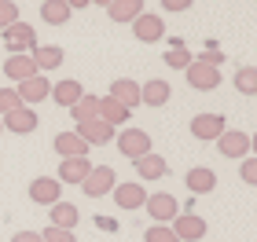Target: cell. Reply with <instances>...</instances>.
<instances>
[{
  "instance_id": "obj_13",
  "label": "cell",
  "mask_w": 257,
  "mask_h": 242,
  "mask_svg": "<svg viewBox=\"0 0 257 242\" xmlns=\"http://www.w3.org/2000/svg\"><path fill=\"white\" fill-rule=\"evenodd\" d=\"M59 194H63V183L55 180V176H37V180L30 183V198L37 202V205H55V202H63Z\"/></svg>"
},
{
  "instance_id": "obj_16",
  "label": "cell",
  "mask_w": 257,
  "mask_h": 242,
  "mask_svg": "<svg viewBox=\"0 0 257 242\" xmlns=\"http://www.w3.org/2000/svg\"><path fill=\"white\" fill-rule=\"evenodd\" d=\"M224 129H228V125H224V118H220V114H198V118L191 121V136H195V140H202V143L217 140Z\"/></svg>"
},
{
  "instance_id": "obj_25",
  "label": "cell",
  "mask_w": 257,
  "mask_h": 242,
  "mask_svg": "<svg viewBox=\"0 0 257 242\" xmlns=\"http://www.w3.org/2000/svg\"><path fill=\"white\" fill-rule=\"evenodd\" d=\"M55 151H59V158H88V143L77 132H59L55 136Z\"/></svg>"
},
{
  "instance_id": "obj_4",
  "label": "cell",
  "mask_w": 257,
  "mask_h": 242,
  "mask_svg": "<svg viewBox=\"0 0 257 242\" xmlns=\"http://www.w3.org/2000/svg\"><path fill=\"white\" fill-rule=\"evenodd\" d=\"M184 74H188V85H191L195 92H213V88H220V77H224L217 66L198 63V59H191V66H188Z\"/></svg>"
},
{
  "instance_id": "obj_27",
  "label": "cell",
  "mask_w": 257,
  "mask_h": 242,
  "mask_svg": "<svg viewBox=\"0 0 257 242\" xmlns=\"http://www.w3.org/2000/svg\"><path fill=\"white\" fill-rule=\"evenodd\" d=\"M70 118H74L77 125H81V121H96V118H99V96L85 92V96H81L74 107H70Z\"/></svg>"
},
{
  "instance_id": "obj_28",
  "label": "cell",
  "mask_w": 257,
  "mask_h": 242,
  "mask_svg": "<svg viewBox=\"0 0 257 242\" xmlns=\"http://www.w3.org/2000/svg\"><path fill=\"white\" fill-rule=\"evenodd\" d=\"M191 59H195V55L188 52V44H184L180 37H173L169 41V52H166V66H169V70H188Z\"/></svg>"
},
{
  "instance_id": "obj_30",
  "label": "cell",
  "mask_w": 257,
  "mask_h": 242,
  "mask_svg": "<svg viewBox=\"0 0 257 242\" xmlns=\"http://www.w3.org/2000/svg\"><path fill=\"white\" fill-rule=\"evenodd\" d=\"M235 92L239 96H257V66H242L235 74Z\"/></svg>"
},
{
  "instance_id": "obj_3",
  "label": "cell",
  "mask_w": 257,
  "mask_h": 242,
  "mask_svg": "<svg viewBox=\"0 0 257 242\" xmlns=\"http://www.w3.org/2000/svg\"><path fill=\"white\" fill-rule=\"evenodd\" d=\"M114 187H118V176H114L110 165H92V172L85 176V183H81V191H85L88 198H103V194H110Z\"/></svg>"
},
{
  "instance_id": "obj_11",
  "label": "cell",
  "mask_w": 257,
  "mask_h": 242,
  "mask_svg": "<svg viewBox=\"0 0 257 242\" xmlns=\"http://www.w3.org/2000/svg\"><path fill=\"white\" fill-rule=\"evenodd\" d=\"M15 96H19L22 107H30V103H41V99H48V96H52V81L44 77V74H37V77L22 81V85L15 88Z\"/></svg>"
},
{
  "instance_id": "obj_38",
  "label": "cell",
  "mask_w": 257,
  "mask_h": 242,
  "mask_svg": "<svg viewBox=\"0 0 257 242\" xmlns=\"http://www.w3.org/2000/svg\"><path fill=\"white\" fill-rule=\"evenodd\" d=\"M92 220H96V227H99V231H118V220H114V216H107V213H99V216H92Z\"/></svg>"
},
{
  "instance_id": "obj_5",
  "label": "cell",
  "mask_w": 257,
  "mask_h": 242,
  "mask_svg": "<svg viewBox=\"0 0 257 242\" xmlns=\"http://www.w3.org/2000/svg\"><path fill=\"white\" fill-rule=\"evenodd\" d=\"M217 151L224 154V158H231V161H242V158H250V136L246 132H235V129H224L217 136Z\"/></svg>"
},
{
  "instance_id": "obj_39",
  "label": "cell",
  "mask_w": 257,
  "mask_h": 242,
  "mask_svg": "<svg viewBox=\"0 0 257 242\" xmlns=\"http://www.w3.org/2000/svg\"><path fill=\"white\" fill-rule=\"evenodd\" d=\"M11 242H44V238H41V231H15Z\"/></svg>"
},
{
  "instance_id": "obj_6",
  "label": "cell",
  "mask_w": 257,
  "mask_h": 242,
  "mask_svg": "<svg viewBox=\"0 0 257 242\" xmlns=\"http://www.w3.org/2000/svg\"><path fill=\"white\" fill-rule=\"evenodd\" d=\"M118 151L128 161L151 154V132H144V129H125V132H118Z\"/></svg>"
},
{
  "instance_id": "obj_19",
  "label": "cell",
  "mask_w": 257,
  "mask_h": 242,
  "mask_svg": "<svg viewBox=\"0 0 257 242\" xmlns=\"http://www.w3.org/2000/svg\"><path fill=\"white\" fill-rule=\"evenodd\" d=\"M169 99H173V88H169V81H162V77L147 81V85L140 88V103H144V107H166Z\"/></svg>"
},
{
  "instance_id": "obj_40",
  "label": "cell",
  "mask_w": 257,
  "mask_h": 242,
  "mask_svg": "<svg viewBox=\"0 0 257 242\" xmlns=\"http://www.w3.org/2000/svg\"><path fill=\"white\" fill-rule=\"evenodd\" d=\"M63 4H66L70 11H81V8H88V4H92V0H63Z\"/></svg>"
},
{
  "instance_id": "obj_9",
  "label": "cell",
  "mask_w": 257,
  "mask_h": 242,
  "mask_svg": "<svg viewBox=\"0 0 257 242\" xmlns=\"http://www.w3.org/2000/svg\"><path fill=\"white\" fill-rule=\"evenodd\" d=\"M169 227H173V235H177V242H198V238H206V220L198 213H180Z\"/></svg>"
},
{
  "instance_id": "obj_36",
  "label": "cell",
  "mask_w": 257,
  "mask_h": 242,
  "mask_svg": "<svg viewBox=\"0 0 257 242\" xmlns=\"http://www.w3.org/2000/svg\"><path fill=\"white\" fill-rule=\"evenodd\" d=\"M41 238H44V242H77L74 231H63V227H52V224L41 231Z\"/></svg>"
},
{
  "instance_id": "obj_43",
  "label": "cell",
  "mask_w": 257,
  "mask_h": 242,
  "mask_svg": "<svg viewBox=\"0 0 257 242\" xmlns=\"http://www.w3.org/2000/svg\"><path fill=\"white\" fill-rule=\"evenodd\" d=\"M0 132H4V121H0Z\"/></svg>"
},
{
  "instance_id": "obj_14",
  "label": "cell",
  "mask_w": 257,
  "mask_h": 242,
  "mask_svg": "<svg viewBox=\"0 0 257 242\" xmlns=\"http://www.w3.org/2000/svg\"><path fill=\"white\" fill-rule=\"evenodd\" d=\"M110 194H114V202H118V209H140V205L147 202V191H144V183H140V180L118 183Z\"/></svg>"
},
{
  "instance_id": "obj_2",
  "label": "cell",
  "mask_w": 257,
  "mask_h": 242,
  "mask_svg": "<svg viewBox=\"0 0 257 242\" xmlns=\"http://www.w3.org/2000/svg\"><path fill=\"white\" fill-rule=\"evenodd\" d=\"M144 209L151 213V220H158V224H173V220L180 216V202L173 198L169 191H155V194H147Z\"/></svg>"
},
{
  "instance_id": "obj_17",
  "label": "cell",
  "mask_w": 257,
  "mask_h": 242,
  "mask_svg": "<svg viewBox=\"0 0 257 242\" xmlns=\"http://www.w3.org/2000/svg\"><path fill=\"white\" fill-rule=\"evenodd\" d=\"M30 55H33V63H37V74H52V70H59L63 59H66L59 44H37V48H33Z\"/></svg>"
},
{
  "instance_id": "obj_18",
  "label": "cell",
  "mask_w": 257,
  "mask_h": 242,
  "mask_svg": "<svg viewBox=\"0 0 257 242\" xmlns=\"http://www.w3.org/2000/svg\"><path fill=\"white\" fill-rule=\"evenodd\" d=\"M184 183H188L191 198H198V194L217 191V172H213V169H206V165H198V169H191L188 176H184Z\"/></svg>"
},
{
  "instance_id": "obj_35",
  "label": "cell",
  "mask_w": 257,
  "mask_h": 242,
  "mask_svg": "<svg viewBox=\"0 0 257 242\" xmlns=\"http://www.w3.org/2000/svg\"><path fill=\"white\" fill-rule=\"evenodd\" d=\"M15 107H22L19 96H15V88H0V118H4V114H11Z\"/></svg>"
},
{
  "instance_id": "obj_37",
  "label": "cell",
  "mask_w": 257,
  "mask_h": 242,
  "mask_svg": "<svg viewBox=\"0 0 257 242\" xmlns=\"http://www.w3.org/2000/svg\"><path fill=\"white\" fill-rule=\"evenodd\" d=\"M195 0H162V11H169V15H177V11H188Z\"/></svg>"
},
{
  "instance_id": "obj_29",
  "label": "cell",
  "mask_w": 257,
  "mask_h": 242,
  "mask_svg": "<svg viewBox=\"0 0 257 242\" xmlns=\"http://www.w3.org/2000/svg\"><path fill=\"white\" fill-rule=\"evenodd\" d=\"M70 15H74V11H70L63 0H44V4H41V19L48 22V26H66Z\"/></svg>"
},
{
  "instance_id": "obj_33",
  "label": "cell",
  "mask_w": 257,
  "mask_h": 242,
  "mask_svg": "<svg viewBox=\"0 0 257 242\" xmlns=\"http://www.w3.org/2000/svg\"><path fill=\"white\" fill-rule=\"evenodd\" d=\"M144 242H177V235H173L169 224H151L144 231Z\"/></svg>"
},
{
  "instance_id": "obj_23",
  "label": "cell",
  "mask_w": 257,
  "mask_h": 242,
  "mask_svg": "<svg viewBox=\"0 0 257 242\" xmlns=\"http://www.w3.org/2000/svg\"><path fill=\"white\" fill-rule=\"evenodd\" d=\"M110 99H118L121 107L136 110V107H140V85H136V81H128V77L110 81Z\"/></svg>"
},
{
  "instance_id": "obj_10",
  "label": "cell",
  "mask_w": 257,
  "mask_h": 242,
  "mask_svg": "<svg viewBox=\"0 0 257 242\" xmlns=\"http://www.w3.org/2000/svg\"><path fill=\"white\" fill-rule=\"evenodd\" d=\"M88 172H92V161H88V158H63V161H59V172H55V180H59L63 187H66V183L81 187Z\"/></svg>"
},
{
  "instance_id": "obj_15",
  "label": "cell",
  "mask_w": 257,
  "mask_h": 242,
  "mask_svg": "<svg viewBox=\"0 0 257 242\" xmlns=\"http://www.w3.org/2000/svg\"><path fill=\"white\" fill-rule=\"evenodd\" d=\"M4 77L15 81V85L37 77V63H33V55H8V59H4Z\"/></svg>"
},
{
  "instance_id": "obj_26",
  "label": "cell",
  "mask_w": 257,
  "mask_h": 242,
  "mask_svg": "<svg viewBox=\"0 0 257 242\" xmlns=\"http://www.w3.org/2000/svg\"><path fill=\"white\" fill-rule=\"evenodd\" d=\"M128 114H133V110H128V107H121L118 99H110V96H103V99H99V121H107L110 129L125 125V121H128Z\"/></svg>"
},
{
  "instance_id": "obj_34",
  "label": "cell",
  "mask_w": 257,
  "mask_h": 242,
  "mask_svg": "<svg viewBox=\"0 0 257 242\" xmlns=\"http://www.w3.org/2000/svg\"><path fill=\"white\" fill-rule=\"evenodd\" d=\"M239 176H242V183L257 187V158H242L239 161Z\"/></svg>"
},
{
  "instance_id": "obj_1",
  "label": "cell",
  "mask_w": 257,
  "mask_h": 242,
  "mask_svg": "<svg viewBox=\"0 0 257 242\" xmlns=\"http://www.w3.org/2000/svg\"><path fill=\"white\" fill-rule=\"evenodd\" d=\"M0 41H4V48L11 55H30L33 48H37V30L30 26V22H15V26H8L4 33H0Z\"/></svg>"
},
{
  "instance_id": "obj_12",
  "label": "cell",
  "mask_w": 257,
  "mask_h": 242,
  "mask_svg": "<svg viewBox=\"0 0 257 242\" xmlns=\"http://www.w3.org/2000/svg\"><path fill=\"white\" fill-rule=\"evenodd\" d=\"M133 165H136V176H140V183H155V180H162V176L169 172V161L162 158V154H155V151H151V154H144V158H136Z\"/></svg>"
},
{
  "instance_id": "obj_42",
  "label": "cell",
  "mask_w": 257,
  "mask_h": 242,
  "mask_svg": "<svg viewBox=\"0 0 257 242\" xmlns=\"http://www.w3.org/2000/svg\"><path fill=\"white\" fill-rule=\"evenodd\" d=\"M92 4H99V8H107V4H110V0H92Z\"/></svg>"
},
{
  "instance_id": "obj_24",
  "label": "cell",
  "mask_w": 257,
  "mask_h": 242,
  "mask_svg": "<svg viewBox=\"0 0 257 242\" xmlns=\"http://www.w3.org/2000/svg\"><path fill=\"white\" fill-rule=\"evenodd\" d=\"M107 15H110V22H128L133 26V19L144 15V0H110Z\"/></svg>"
},
{
  "instance_id": "obj_7",
  "label": "cell",
  "mask_w": 257,
  "mask_h": 242,
  "mask_svg": "<svg viewBox=\"0 0 257 242\" xmlns=\"http://www.w3.org/2000/svg\"><path fill=\"white\" fill-rule=\"evenodd\" d=\"M0 121H4V132H15V136H30V132H37V125H41V118H37L33 107H15Z\"/></svg>"
},
{
  "instance_id": "obj_31",
  "label": "cell",
  "mask_w": 257,
  "mask_h": 242,
  "mask_svg": "<svg viewBox=\"0 0 257 242\" xmlns=\"http://www.w3.org/2000/svg\"><path fill=\"white\" fill-rule=\"evenodd\" d=\"M19 19H22V11H19L15 0H0V33H4L8 26H15Z\"/></svg>"
},
{
  "instance_id": "obj_8",
  "label": "cell",
  "mask_w": 257,
  "mask_h": 242,
  "mask_svg": "<svg viewBox=\"0 0 257 242\" xmlns=\"http://www.w3.org/2000/svg\"><path fill=\"white\" fill-rule=\"evenodd\" d=\"M133 37L140 44H155L166 37V22H162V15H151V11H144L140 19H133Z\"/></svg>"
},
{
  "instance_id": "obj_32",
  "label": "cell",
  "mask_w": 257,
  "mask_h": 242,
  "mask_svg": "<svg viewBox=\"0 0 257 242\" xmlns=\"http://www.w3.org/2000/svg\"><path fill=\"white\" fill-rule=\"evenodd\" d=\"M195 59H198V63H209V66H217V70H220V66H224V52L217 48V41H206V48L198 52Z\"/></svg>"
},
{
  "instance_id": "obj_21",
  "label": "cell",
  "mask_w": 257,
  "mask_h": 242,
  "mask_svg": "<svg viewBox=\"0 0 257 242\" xmlns=\"http://www.w3.org/2000/svg\"><path fill=\"white\" fill-rule=\"evenodd\" d=\"M85 96V88H81V81H74V77H63V81H55L52 85V99L59 103V107H74V103Z\"/></svg>"
},
{
  "instance_id": "obj_41",
  "label": "cell",
  "mask_w": 257,
  "mask_h": 242,
  "mask_svg": "<svg viewBox=\"0 0 257 242\" xmlns=\"http://www.w3.org/2000/svg\"><path fill=\"white\" fill-rule=\"evenodd\" d=\"M250 154L257 158V136H250Z\"/></svg>"
},
{
  "instance_id": "obj_22",
  "label": "cell",
  "mask_w": 257,
  "mask_h": 242,
  "mask_svg": "<svg viewBox=\"0 0 257 242\" xmlns=\"http://www.w3.org/2000/svg\"><path fill=\"white\" fill-rule=\"evenodd\" d=\"M48 220H52V227L74 231L77 220H81V213H77V205H70V202H55V205H48Z\"/></svg>"
},
{
  "instance_id": "obj_20",
  "label": "cell",
  "mask_w": 257,
  "mask_h": 242,
  "mask_svg": "<svg viewBox=\"0 0 257 242\" xmlns=\"http://www.w3.org/2000/svg\"><path fill=\"white\" fill-rule=\"evenodd\" d=\"M77 136H81V140H85L88 147H103V143H110V136H114V129H110V125L107 121H81L77 125Z\"/></svg>"
}]
</instances>
